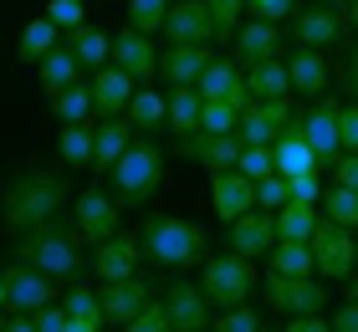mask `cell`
Returning a JSON list of instances; mask_svg holds the SVG:
<instances>
[{
    "instance_id": "15",
    "label": "cell",
    "mask_w": 358,
    "mask_h": 332,
    "mask_svg": "<svg viewBox=\"0 0 358 332\" xmlns=\"http://www.w3.org/2000/svg\"><path fill=\"white\" fill-rule=\"evenodd\" d=\"M297 118H302V113H292L287 97H271V103H251L246 113H241L236 133H241V143H276Z\"/></svg>"
},
{
    "instance_id": "24",
    "label": "cell",
    "mask_w": 358,
    "mask_h": 332,
    "mask_svg": "<svg viewBox=\"0 0 358 332\" xmlns=\"http://www.w3.org/2000/svg\"><path fill=\"white\" fill-rule=\"evenodd\" d=\"M287 72H292V92L302 97H328V82H333V66L322 62V52H313V46H297V52L287 57Z\"/></svg>"
},
{
    "instance_id": "46",
    "label": "cell",
    "mask_w": 358,
    "mask_h": 332,
    "mask_svg": "<svg viewBox=\"0 0 358 332\" xmlns=\"http://www.w3.org/2000/svg\"><path fill=\"white\" fill-rule=\"evenodd\" d=\"M256 205H262V210H282V205H292V185H287L282 174L262 179V185H256Z\"/></svg>"
},
{
    "instance_id": "2",
    "label": "cell",
    "mask_w": 358,
    "mask_h": 332,
    "mask_svg": "<svg viewBox=\"0 0 358 332\" xmlns=\"http://www.w3.org/2000/svg\"><path fill=\"white\" fill-rule=\"evenodd\" d=\"M10 251H15V261L36 266V271H46L52 281H62V287L83 281V271H87L83 230L67 225V220H46V225H36V230H21Z\"/></svg>"
},
{
    "instance_id": "32",
    "label": "cell",
    "mask_w": 358,
    "mask_h": 332,
    "mask_svg": "<svg viewBox=\"0 0 358 332\" xmlns=\"http://www.w3.org/2000/svg\"><path fill=\"white\" fill-rule=\"evenodd\" d=\"M200 113H205L200 87H169V133L174 138H194L200 133Z\"/></svg>"
},
{
    "instance_id": "18",
    "label": "cell",
    "mask_w": 358,
    "mask_h": 332,
    "mask_svg": "<svg viewBox=\"0 0 358 332\" xmlns=\"http://www.w3.org/2000/svg\"><path fill=\"white\" fill-rule=\"evenodd\" d=\"M225 245L241 256H271V245H276V210H246L241 220H231V236H225Z\"/></svg>"
},
{
    "instance_id": "42",
    "label": "cell",
    "mask_w": 358,
    "mask_h": 332,
    "mask_svg": "<svg viewBox=\"0 0 358 332\" xmlns=\"http://www.w3.org/2000/svg\"><path fill=\"white\" fill-rule=\"evenodd\" d=\"M236 169L246 174V179H256V185H262V179H271V174H276L271 143H246V148H241V164H236Z\"/></svg>"
},
{
    "instance_id": "58",
    "label": "cell",
    "mask_w": 358,
    "mask_h": 332,
    "mask_svg": "<svg viewBox=\"0 0 358 332\" xmlns=\"http://www.w3.org/2000/svg\"><path fill=\"white\" fill-rule=\"evenodd\" d=\"M343 15H348V26L358 31V0H348V6H343Z\"/></svg>"
},
{
    "instance_id": "26",
    "label": "cell",
    "mask_w": 358,
    "mask_h": 332,
    "mask_svg": "<svg viewBox=\"0 0 358 332\" xmlns=\"http://www.w3.org/2000/svg\"><path fill=\"white\" fill-rule=\"evenodd\" d=\"M210 62H215L210 46H169V52H159V77H164L169 87H194Z\"/></svg>"
},
{
    "instance_id": "6",
    "label": "cell",
    "mask_w": 358,
    "mask_h": 332,
    "mask_svg": "<svg viewBox=\"0 0 358 332\" xmlns=\"http://www.w3.org/2000/svg\"><path fill=\"white\" fill-rule=\"evenodd\" d=\"M262 296L282 317H322V312H328V287H322L317 276H276V271H266Z\"/></svg>"
},
{
    "instance_id": "25",
    "label": "cell",
    "mask_w": 358,
    "mask_h": 332,
    "mask_svg": "<svg viewBox=\"0 0 358 332\" xmlns=\"http://www.w3.org/2000/svg\"><path fill=\"white\" fill-rule=\"evenodd\" d=\"M271 154H276V174H282V179H297V174H317L322 169L317 154H313V143L302 138V118L271 143Z\"/></svg>"
},
{
    "instance_id": "34",
    "label": "cell",
    "mask_w": 358,
    "mask_h": 332,
    "mask_svg": "<svg viewBox=\"0 0 358 332\" xmlns=\"http://www.w3.org/2000/svg\"><path fill=\"white\" fill-rule=\"evenodd\" d=\"M57 159L62 169H92V123H62Z\"/></svg>"
},
{
    "instance_id": "27",
    "label": "cell",
    "mask_w": 358,
    "mask_h": 332,
    "mask_svg": "<svg viewBox=\"0 0 358 332\" xmlns=\"http://www.w3.org/2000/svg\"><path fill=\"white\" fill-rule=\"evenodd\" d=\"M36 66H41V97H46V103H52V97H62V92L72 87V82H87V77H83L87 66L72 57V46H67V41H62L57 52H46Z\"/></svg>"
},
{
    "instance_id": "19",
    "label": "cell",
    "mask_w": 358,
    "mask_h": 332,
    "mask_svg": "<svg viewBox=\"0 0 358 332\" xmlns=\"http://www.w3.org/2000/svg\"><path fill=\"white\" fill-rule=\"evenodd\" d=\"M210 205H215V215L225 225L241 220L246 210H256V179H246L241 169H220L210 174Z\"/></svg>"
},
{
    "instance_id": "13",
    "label": "cell",
    "mask_w": 358,
    "mask_h": 332,
    "mask_svg": "<svg viewBox=\"0 0 358 332\" xmlns=\"http://www.w3.org/2000/svg\"><path fill=\"white\" fill-rule=\"evenodd\" d=\"M164 36L169 46H210L215 41V15L205 0H174L164 15Z\"/></svg>"
},
{
    "instance_id": "60",
    "label": "cell",
    "mask_w": 358,
    "mask_h": 332,
    "mask_svg": "<svg viewBox=\"0 0 358 332\" xmlns=\"http://www.w3.org/2000/svg\"><path fill=\"white\" fill-rule=\"evenodd\" d=\"M0 307H6V276H0Z\"/></svg>"
},
{
    "instance_id": "50",
    "label": "cell",
    "mask_w": 358,
    "mask_h": 332,
    "mask_svg": "<svg viewBox=\"0 0 358 332\" xmlns=\"http://www.w3.org/2000/svg\"><path fill=\"white\" fill-rule=\"evenodd\" d=\"M338 87H343L353 103H358V41H348V52H343V72H338Z\"/></svg>"
},
{
    "instance_id": "43",
    "label": "cell",
    "mask_w": 358,
    "mask_h": 332,
    "mask_svg": "<svg viewBox=\"0 0 358 332\" xmlns=\"http://www.w3.org/2000/svg\"><path fill=\"white\" fill-rule=\"evenodd\" d=\"M210 332H262V317H256V307H251V302H241V307H225V312H215Z\"/></svg>"
},
{
    "instance_id": "63",
    "label": "cell",
    "mask_w": 358,
    "mask_h": 332,
    "mask_svg": "<svg viewBox=\"0 0 358 332\" xmlns=\"http://www.w3.org/2000/svg\"><path fill=\"white\" fill-rule=\"evenodd\" d=\"M262 332H271V327H262Z\"/></svg>"
},
{
    "instance_id": "22",
    "label": "cell",
    "mask_w": 358,
    "mask_h": 332,
    "mask_svg": "<svg viewBox=\"0 0 358 332\" xmlns=\"http://www.w3.org/2000/svg\"><path fill=\"white\" fill-rule=\"evenodd\" d=\"M113 66H123L134 82H149L159 72V52H154V36H143V31L123 26L118 36H113Z\"/></svg>"
},
{
    "instance_id": "36",
    "label": "cell",
    "mask_w": 358,
    "mask_h": 332,
    "mask_svg": "<svg viewBox=\"0 0 358 332\" xmlns=\"http://www.w3.org/2000/svg\"><path fill=\"white\" fill-rule=\"evenodd\" d=\"M317 205H282L276 210V240H313V230H317Z\"/></svg>"
},
{
    "instance_id": "14",
    "label": "cell",
    "mask_w": 358,
    "mask_h": 332,
    "mask_svg": "<svg viewBox=\"0 0 358 332\" xmlns=\"http://www.w3.org/2000/svg\"><path fill=\"white\" fill-rule=\"evenodd\" d=\"M241 148H246L241 133H194V138H179V159L220 174V169H236L241 164Z\"/></svg>"
},
{
    "instance_id": "10",
    "label": "cell",
    "mask_w": 358,
    "mask_h": 332,
    "mask_svg": "<svg viewBox=\"0 0 358 332\" xmlns=\"http://www.w3.org/2000/svg\"><path fill=\"white\" fill-rule=\"evenodd\" d=\"M118 199H113L108 189H83L72 194V225L83 230L87 245H103L108 236H118Z\"/></svg>"
},
{
    "instance_id": "16",
    "label": "cell",
    "mask_w": 358,
    "mask_h": 332,
    "mask_svg": "<svg viewBox=\"0 0 358 332\" xmlns=\"http://www.w3.org/2000/svg\"><path fill=\"white\" fill-rule=\"evenodd\" d=\"M194 87H200V97L205 103H225V108H236V113H246L251 108V92H246V72H241L236 62H210L205 72H200V82H194Z\"/></svg>"
},
{
    "instance_id": "44",
    "label": "cell",
    "mask_w": 358,
    "mask_h": 332,
    "mask_svg": "<svg viewBox=\"0 0 358 332\" xmlns=\"http://www.w3.org/2000/svg\"><path fill=\"white\" fill-rule=\"evenodd\" d=\"M236 128H241V113H236V108L205 103V113H200V133H236Z\"/></svg>"
},
{
    "instance_id": "35",
    "label": "cell",
    "mask_w": 358,
    "mask_h": 332,
    "mask_svg": "<svg viewBox=\"0 0 358 332\" xmlns=\"http://www.w3.org/2000/svg\"><path fill=\"white\" fill-rule=\"evenodd\" d=\"M266 271H276V276H317L313 245L307 240H276L271 256H266Z\"/></svg>"
},
{
    "instance_id": "9",
    "label": "cell",
    "mask_w": 358,
    "mask_h": 332,
    "mask_svg": "<svg viewBox=\"0 0 358 332\" xmlns=\"http://www.w3.org/2000/svg\"><path fill=\"white\" fill-rule=\"evenodd\" d=\"M0 276H6V312H41L46 302H57L52 276L36 271V266H26V261L0 266Z\"/></svg>"
},
{
    "instance_id": "37",
    "label": "cell",
    "mask_w": 358,
    "mask_h": 332,
    "mask_svg": "<svg viewBox=\"0 0 358 332\" xmlns=\"http://www.w3.org/2000/svg\"><path fill=\"white\" fill-rule=\"evenodd\" d=\"M317 205H322V215H328V220L358 230V189H348V185H328Z\"/></svg>"
},
{
    "instance_id": "55",
    "label": "cell",
    "mask_w": 358,
    "mask_h": 332,
    "mask_svg": "<svg viewBox=\"0 0 358 332\" xmlns=\"http://www.w3.org/2000/svg\"><path fill=\"white\" fill-rule=\"evenodd\" d=\"M282 332H333V322L328 317H287Z\"/></svg>"
},
{
    "instance_id": "38",
    "label": "cell",
    "mask_w": 358,
    "mask_h": 332,
    "mask_svg": "<svg viewBox=\"0 0 358 332\" xmlns=\"http://www.w3.org/2000/svg\"><path fill=\"white\" fill-rule=\"evenodd\" d=\"M52 113H57V123H87V113H92V82H72L62 97H52Z\"/></svg>"
},
{
    "instance_id": "57",
    "label": "cell",
    "mask_w": 358,
    "mask_h": 332,
    "mask_svg": "<svg viewBox=\"0 0 358 332\" xmlns=\"http://www.w3.org/2000/svg\"><path fill=\"white\" fill-rule=\"evenodd\" d=\"M67 332H103V327H97V322H83V317H72V322H67Z\"/></svg>"
},
{
    "instance_id": "54",
    "label": "cell",
    "mask_w": 358,
    "mask_h": 332,
    "mask_svg": "<svg viewBox=\"0 0 358 332\" xmlns=\"http://www.w3.org/2000/svg\"><path fill=\"white\" fill-rule=\"evenodd\" d=\"M333 332H358V302H343L333 312Z\"/></svg>"
},
{
    "instance_id": "3",
    "label": "cell",
    "mask_w": 358,
    "mask_h": 332,
    "mask_svg": "<svg viewBox=\"0 0 358 332\" xmlns=\"http://www.w3.org/2000/svg\"><path fill=\"white\" fill-rule=\"evenodd\" d=\"M138 245L143 256L164 271H185V266H200L210 256V236L200 220H185V215H143L138 225Z\"/></svg>"
},
{
    "instance_id": "7",
    "label": "cell",
    "mask_w": 358,
    "mask_h": 332,
    "mask_svg": "<svg viewBox=\"0 0 358 332\" xmlns=\"http://www.w3.org/2000/svg\"><path fill=\"white\" fill-rule=\"evenodd\" d=\"M313 261H317V276L322 281H348L353 271H358V236L348 225H338V220H328L322 215L317 220V230H313Z\"/></svg>"
},
{
    "instance_id": "31",
    "label": "cell",
    "mask_w": 358,
    "mask_h": 332,
    "mask_svg": "<svg viewBox=\"0 0 358 332\" xmlns=\"http://www.w3.org/2000/svg\"><path fill=\"white\" fill-rule=\"evenodd\" d=\"M57 46H62V26L52 21V15H36V21H26L21 26V41H15V57H21V62H41L46 52H57Z\"/></svg>"
},
{
    "instance_id": "41",
    "label": "cell",
    "mask_w": 358,
    "mask_h": 332,
    "mask_svg": "<svg viewBox=\"0 0 358 332\" xmlns=\"http://www.w3.org/2000/svg\"><path fill=\"white\" fill-rule=\"evenodd\" d=\"M210 6V15H215V41H231L236 31H241V21H246V0H205Z\"/></svg>"
},
{
    "instance_id": "56",
    "label": "cell",
    "mask_w": 358,
    "mask_h": 332,
    "mask_svg": "<svg viewBox=\"0 0 358 332\" xmlns=\"http://www.w3.org/2000/svg\"><path fill=\"white\" fill-rule=\"evenodd\" d=\"M6 332H41V327H36L31 312H10V317H6Z\"/></svg>"
},
{
    "instance_id": "45",
    "label": "cell",
    "mask_w": 358,
    "mask_h": 332,
    "mask_svg": "<svg viewBox=\"0 0 358 332\" xmlns=\"http://www.w3.org/2000/svg\"><path fill=\"white\" fill-rule=\"evenodd\" d=\"M46 15L62 26V31H77V26H87V6L83 0H46Z\"/></svg>"
},
{
    "instance_id": "33",
    "label": "cell",
    "mask_w": 358,
    "mask_h": 332,
    "mask_svg": "<svg viewBox=\"0 0 358 332\" xmlns=\"http://www.w3.org/2000/svg\"><path fill=\"white\" fill-rule=\"evenodd\" d=\"M67 46H72V57L83 62L87 72H97V66L113 62V36H108V31H97V26H77V31H67Z\"/></svg>"
},
{
    "instance_id": "49",
    "label": "cell",
    "mask_w": 358,
    "mask_h": 332,
    "mask_svg": "<svg viewBox=\"0 0 358 332\" xmlns=\"http://www.w3.org/2000/svg\"><path fill=\"white\" fill-rule=\"evenodd\" d=\"M292 185V199H297V205H317L322 199V179L317 174H297V179H287Z\"/></svg>"
},
{
    "instance_id": "23",
    "label": "cell",
    "mask_w": 358,
    "mask_h": 332,
    "mask_svg": "<svg viewBox=\"0 0 358 332\" xmlns=\"http://www.w3.org/2000/svg\"><path fill=\"white\" fill-rule=\"evenodd\" d=\"M231 46H236V62H241V66H256V62H276L282 36H276V21L251 15V21H241V31L231 36Z\"/></svg>"
},
{
    "instance_id": "51",
    "label": "cell",
    "mask_w": 358,
    "mask_h": 332,
    "mask_svg": "<svg viewBox=\"0 0 358 332\" xmlns=\"http://www.w3.org/2000/svg\"><path fill=\"white\" fill-rule=\"evenodd\" d=\"M333 185H348V189H358V154H338L333 164Z\"/></svg>"
},
{
    "instance_id": "52",
    "label": "cell",
    "mask_w": 358,
    "mask_h": 332,
    "mask_svg": "<svg viewBox=\"0 0 358 332\" xmlns=\"http://www.w3.org/2000/svg\"><path fill=\"white\" fill-rule=\"evenodd\" d=\"M338 133H343V154H358V103L343 108V118H338Z\"/></svg>"
},
{
    "instance_id": "11",
    "label": "cell",
    "mask_w": 358,
    "mask_h": 332,
    "mask_svg": "<svg viewBox=\"0 0 358 332\" xmlns=\"http://www.w3.org/2000/svg\"><path fill=\"white\" fill-rule=\"evenodd\" d=\"M338 118H343V103H338V97H317V103L302 113V138L313 143L317 164H333L338 154H343V133H338Z\"/></svg>"
},
{
    "instance_id": "53",
    "label": "cell",
    "mask_w": 358,
    "mask_h": 332,
    "mask_svg": "<svg viewBox=\"0 0 358 332\" xmlns=\"http://www.w3.org/2000/svg\"><path fill=\"white\" fill-rule=\"evenodd\" d=\"M251 15H262V21H282V15H292V0H246Z\"/></svg>"
},
{
    "instance_id": "1",
    "label": "cell",
    "mask_w": 358,
    "mask_h": 332,
    "mask_svg": "<svg viewBox=\"0 0 358 332\" xmlns=\"http://www.w3.org/2000/svg\"><path fill=\"white\" fill-rule=\"evenodd\" d=\"M62 205H72L67 169H52V164H21L15 174L0 179V225H6L10 236L57 220Z\"/></svg>"
},
{
    "instance_id": "17",
    "label": "cell",
    "mask_w": 358,
    "mask_h": 332,
    "mask_svg": "<svg viewBox=\"0 0 358 332\" xmlns=\"http://www.w3.org/2000/svg\"><path fill=\"white\" fill-rule=\"evenodd\" d=\"M97 296H103V317H108L113 327H128L143 307L154 302V281H143V276H123V281H108V287L97 291Z\"/></svg>"
},
{
    "instance_id": "5",
    "label": "cell",
    "mask_w": 358,
    "mask_h": 332,
    "mask_svg": "<svg viewBox=\"0 0 358 332\" xmlns=\"http://www.w3.org/2000/svg\"><path fill=\"white\" fill-rule=\"evenodd\" d=\"M256 287H262V276H256V261L241 256V251H231V245L200 261V291L210 296V307H215V312L251 302Z\"/></svg>"
},
{
    "instance_id": "8",
    "label": "cell",
    "mask_w": 358,
    "mask_h": 332,
    "mask_svg": "<svg viewBox=\"0 0 358 332\" xmlns=\"http://www.w3.org/2000/svg\"><path fill=\"white\" fill-rule=\"evenodd\" d=\"M348 15L338 6H317V0H307V6L292 15V36L302 46H313V52H328V46H343L348 41Z\"/></svg>"
},
{
    "instance_id": "47",
    "label": "cell",
    "mask_w": 358,
    "mask_h": 332,
    "mask_svg": "<svg viewBox=\"0 0 358 332\" xmlns=\"http://www.w3.org/2000/svg\"><path fill=\"white\" fill-rule=\"evenodd\" d=\"M123 332H174V327H169V312H164V302H159V296H154V302L143 307V312H138V317L128 322Z\"/></svg>"
},
{
    "instance_id": "48",
    "label": "cell",
    "mask_w": 358,
    "mask_h": 332,
    "mask_svg": "<svg viewBox=\"0 0 358 332\" xmlns=\"http://www.w3.org/2000/svg\"><path fill=\"white\" fill-rule=\"evenodd\" d=\"M31 317H36V327H41V332H67V322H72V312L62 307V302H46L41 312H31Z\"/></svg>"
},
{
    "instance_id": "59",
    "label": "cell",
    "mask_w": 358,
    "mask_h": 332,
    "mask_svg": "<svg viewBox=\"0 0 358 332\" xmlns=\"http://www.w3.org/2000/svg\"><path fill=\"white\" fill-rule=\"evenodd\" d=\"M343 291H348V302H358V271L348 276V287H343Z\"/></svg>"
},
{
    "instance_id": "20",
    "label": "cell",
    "mask_w": 358,
    "mask_h": 332,
    "mask_svg": "<svg viewBox=\"0 0 358 332\" xmlns=\"http://www.w3.org/2000/svg\"><path fill=\"white\" fill-rule=\"evenodd\" d=\"M134 77H128L123 72V66H97V72H92V113H97V118H123V113H128V103H134Z\"/></svg>"
},
{
    "instance_id": "21",
    "label": "cell",
    "mask_w": 358,
    "mask_h": 332,
    "mask_svg": "<svg viewBox=\"0 0 358 332\" xmlns=\"http://www.w3.org/2000/svg\"><path fill=\"white\" fill-rule=\"evenodd\" d=\"M138 256H143V245L138 236H108L103 245H92V271L97 281H123V276H138Z\"/></svg>"
},
{
    "instance_id": "62",
    "label": "cell",
    "mask_w": 358,
    "mask_h": 332,
    "mask_svg": "<svg viewBox=\"0 0 358 332\" xmlns=\"http://www.w3.org/2000/svg\"><path fill=\"white\" fill-rule=\"evenodd\" d=\"M6 317H10V312H6V307H0V332H6Z\"/></svg>"
},
{
    "instance_id": "12",
    "label": "cell",
    "mask_w": 358,
    "mask_h": 332,
    "mask_svg": "<svg viewBox=\"0 0 358 332\" xmlns=\"http://www.w3.org/2000/svg\"><path fill=\"white\" fill-rule=\"evenodd\" d=\"M164 312H169V327L174 332H210V296L200 291V281H169L164 287Z\"/></svg>"
},
{
    "instance_id": "4",
    "label": "cell",
    "mask_w": 358,
    "mask_h": 332,
    "mask_svg": "<svg viewBox=\"0 0 358 332\" xmlns=\"http://www.w3.org/2000/svg\"><path fill=\"white\" fill-rule=\"evenodd\" d=\"M164 179H169V154L154 138H134L128 154L108 169V194L118 205H149L164 189Z\"/></svg>"
},
{
    "instance_id": "39",
    "label": "cell",
    "mask_w": 358,
    "mask_h": 332,
    "mask_svg": "<svg viewBox=\"0 0 358 332\" xmlns=\"http://www.w3.org/2000/svg\"><path fill=\"white\" fill-rule=\"evenodd\" d=\"M62 307H67L72 317H83V322H97V327L108 322V317H103V296H97L92 287H83V281H72V287H67V296H62Z\"/></svg>"
},
{
    "instance_id": "30",
    "label": "cell",
    "mask_w": 358,
    "mask_h": 332,
    "mask_svg": "<svg viewBox=\"0 0 358 332\" xmlns=\"http://www.w3.org/2000/svg\"><path fill=\"white\" fill-rule=\"evenodd\" d=\"M128 123H134L143 138H154L159 128H169V97L154 92V87H138L134 103H128Z\"/></svg>"
},
{
    "instance_id": "61",
    "label": "cell",
    "mask_w": 358,
    "mask_h": 332,
    "mask_svg": "<svg viewBox=\"0 0 358 332\" xmlns=\"http://www.w3.org/2000/svg\"><path fill=\"white\" fill-rule=\"evenodd\" d=\"M317 6H348V0H317Z\"/></svg>"
},
{
    "instance_id": "29",
    "label": "cell",
    "mask_w": 358,
    "mask_h": 332,
    "mask_svg": "<svg viewBox=\"0 0 358 332\" xmlns=\"http://www.w3.org/2000/svg\"><path fill=\"white\" fill-rule=\"evenodd\" d=\"M246 92H251V103L292 97V72H287V62L276 57V62H256V66H246Z\"/></svg>"
},
{
    "instance_id": "28",
    "label": "cell",
    "mask_w": 358,
    "mask_h": 332,
    "mask_svg": "<svg viewBox=\"0 0 358 332\" xmlns=\"http://www.w3.org/2000/svg\"><path fill=\"white\" fill-rule=\"evenodd\" d=\"M128 133H134V123H123V118H103V123H92V169L97 174H108L113 164H118L128 154Z\"/></svg>"
},
{
    "instance_id": "40",
    "label": "cell",
    "mask_w": 358,
    "mask_h": 332,
    "mask_svg": "<svg viewBox=\"0 0 358 332\" xmlns=\"http://www.w3.org/2000/svg\"><path fill=\"white\" fill-rule=\"evenodd\" d=\"M164 15H169V0H128V26L143 31V36L164 31Z\"/></svg>"
}]
</instances>
